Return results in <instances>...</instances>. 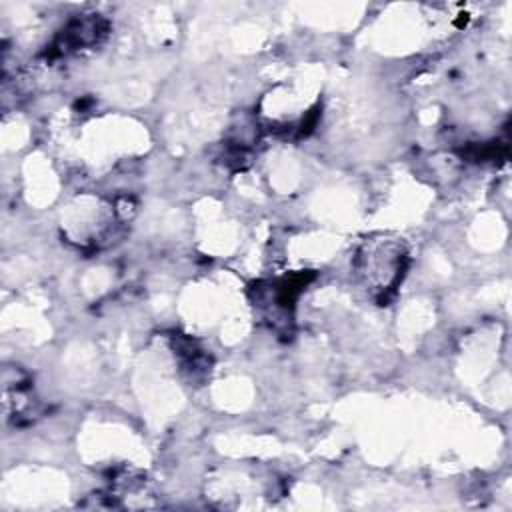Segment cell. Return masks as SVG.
Returning <instances> with one entry per match:
<instances>
[{
	"mask_svg": "<svg viewBox=\"0 0 512 512\" xmlns=\"http://www.w3.org/2000/svg\"><path fill=\"white\" fill-rule=\"evenodd\" d=\"M408 254L394 240H374L358 256V272L378 294L392 292L404 276Z\"/></svg>",
	"mask_w": 512,
	"mask_h": 512,
	"instance_id": "1",
	"label": "cell"
}]
</instances>
